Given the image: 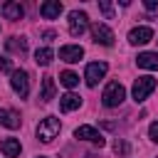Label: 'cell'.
<instances>
[{"instance_id":"obj_3","label":"cell","mask_w":158,"mask_h":158,"mask_svg":"<svg viewBox=\"0 0 158 158\" xmlns=\"http://www.w3.org/2000/svg\"><path fill=\"white\" fill-rule=\"evenodd\" d=\"M158 86V81L153 79V77H138L136 81H133V99L136 101H146L151 94H153V89Z\"/></svg>"},{"instance_id":"obj_11","label":"cell","mask_w":158,"mask_h":158,"mask_svg":"<svg viewBox=\"0 0 158 158\" xmlns=\"http://www.w3.org/2000/svg\"><path fill=\"white\" fill-rule=\"evenodd\" d=\"M59 12H62V2L59 0H47V2L40 5V15L44 20H54V17H59Z\"/></svg>"},{"instance_id":"obj_17","label":"cell","mask_w":158,"mask_h":158,"mask_svg":"<svg viewBox=\"0 0 158 158\" xmlns=\"http://www.w3.org/2000/svg\"><path fill=\"white\" fill-rule=\"evenodd\" d=\"M54 91H57L54 89V79L52 77H44L42 79V94H40V99L42 101H52L54 99Z\"/></svg>"},{"instance_id":"obj_1","label":"cell","mask_w":158,"mask_h":158,"mask_svg":"<svg viewBox=\"0 0 158 158\" xmlns=\"http://www.w3.org/2000/svg\"><path fill=\"white\" fill-rule=\"evenodd\" d=\"M123 99H126V89L121 86V81H109L106 89H104V94H101V104H104L106 109H114V106H118Z\"/></svg>"},{"instance_id":"obj_26","label":"cell","mask_w":158,"mask_h":158,"mask_svg":"<svg viewBox=\"0 0 158 158\" xmlns=\"http://www.w3.org/2000/svg\"><path fill=\"white\" fill-rule=\"evenodd\" d=\"M54 37H57V35H54L52 30H47V32H44V40H54Z\"/></svg>"},{"instance_id":"obj_9","label":"cell","mask_w":158,"mask_h":158,"mask_svg":"<svg viewBox=\"0 0 158 158\" xmlns=\"http://www.w3.org/2000/svg\"><path fill=\"white\" fill-rule=\"evenodd\" d=\"M81 57H84V49H81L79 44H64V47H59V59H62V62L74 64V62H79Z\"/></svg>"},{"instance_id":"obj_20","label":"cell","mask_w":158,"mask_h":158,"mask_svg":"<svg viewBox=\"0 0 158 158\" xmlns=\"http://www.w3.org/2000/svg\"><path fill=\"white\" fill-rule=\"evenodd\" d=\"M2 126H7V128H17V126H20V114H17V111H7L5 118H2Z\"/></svg>"},{"instance_id":"obj_22","label":"cell","mask_w":158,"mask_h":158,"mask_svg":"<svg viewBox=\"0 0 158 158\" xmlns=\"http://www.w3.org/2000/svg\"><path fill=\"white\" fill-rule=\"evenodd\" d=\"M114 148H116V153H118V156H128V151H131L126 141H116V146H114Z\"/></svg>"},{"instance_id":"obj_14","label":"cell","mask_w":158,"mask_h":158,"mask_svg":"<svg viewBox=\"0 0 158 158\" xmlns=\"http://www.w3.org/2000/svg\"><path fill=\"white\" fill-rule=\"evenodd\" d=\"M0 151H2V156H5V158H17V156H20V151H22V146H20V141H17V138H5V141L0 143Z\"/></svg>"},{"instance_id":"obj_23","label":"cell","mask_w":158,"mask_h":158,"mask_svg":"<svg viewBox=\"0 0 158 158\" xmlns=\"http://www.w3.org/2000/svg\"><path fill=\"white\" fill-rule=\"evenodd\" d=\"M0 72H10L12 74V62L5 59V57H0Z\"/></svg>"},{"instance_id":"obj_5","label":"cell","mask_w":158,"mask_h":158,"mask_svg":"<svg viewBox=\"0 0 158 158\" xmlns=\"http://www.w3.org/2000/svg\"><path fill=\"white\" fill-rule=\"evenodd\" d=\"M86 27H89V17H86V12H81V10H72V12H69V35H72V37H79V35L86 32Z\"/></svg>"},{"instance_id":"obj_6","label":"cell","mask_w":158,"mask_h":158,"mask_svg":"<svg viewBox=\"0 0 158 158\" xmlns=\"http://www.w3.org/2000/svg\"><path fill=\"white\" fill-rule=\"evenodd\" d=\"M106 69H109V64H106V62H91V64H86V74H84L86 84H89V86H96V84H99V79H104Z\"/></svg>"},{"instance_id":"obj_7","label":"cell","mask_w":158,"mask_h":158,"mask_svg":"<svg viewBox=\"0 0 158 158\" xmlns=\"http://www.w3.org/2000/svg\"><path fill=\"white\" fill-rule=\"evenodd\" d=\"M91 37H94L96 44H104V47H111V44H114V32H111L106 25H101V22H96V25L91 27Z\"/></svg>"},{"instance_id":"obj_13","label":"cell","mask_w":158,"mask_h":158,"mask_svg":"<svg viewBox=\"0 0 158 158\" xmlns=\"http://www.w3.org/2000/svg\"><path fill=\"white\" fill-rule=\"evenodd\" d=\"M81 106V96L79 94H74V91H69V94H64L62 99H59V109L67 114V111H74V109H79Z\"/></svg>"},{"instance_id":"obj_28","label":"cell","mask_w":158,"mask_h":158,"mask_svg":"<svg viewBox=\"0 0 158 158\" xmlns=\"http://www.w3.org/2000/svg\"><path fill=\"white\" fill-rule=\"evenodd\" d=\"M37 158H47V156H37Z\"/></svg>"},{"instance_id":"obj_27","label":"cell","mask_w":158,"mask_h":158,"mask_svg":"<svg viewBox=\"0 0 158 158\" xmlns=\"http://www.w3.org/2000/svg\"><path fill=\"white\" fill-rule=\"evenodd\" d=\"M5 114H7V109H0V123H2V118H5Z\"/></svg>"},{"instance_id":"obj_8","label":"cell","mask_w":158,"mask_h":158,"mask_svg":"<svg viewBox=\"0 0 158 158\" xmlns=\"http://www.w3.org/2000/svg\"><path fill=\"white\" fill-rule=\"evenodd\" d=\"M74 136H77V138H81V141H91V143H96L99 148L106 143V141H104V136H101L94 126H79V128L74 131Z\"/></svg>"},{"instance_id":"obj_25","label":"cell","mask_w":158,"mask_h":158,"mask_svg":"<svg viewBox=\"0 0 158 158\" xmlns=\"http://www.w3.org/2000/svg\"><path fill=\"white\" fill-rule=\"evenodd\" d=\"M143 5H146V10H156L158 7V0H146Z\"/></svg>"},{"instance_id":"obj_4","label":"cell","mask_w":158,"mask_h":158,"mask_svg":"<svg viewBox=\"0 0 158 158\" xmlns=\"http://www.w3.org/2000/svg\"><path fill=\"white\" fill-rule=\"evenodd\" d=\"M10 86L15 89V94H20V99H25L30 94V77L25 69H12L10 74Z\"/></svg>"},{"instance_id":"obj_18","label":"cell","mask_w":158,"mask_h":158,"mask_svg":"<svg viewBox=\"0 0 158 158\" xmlns=\"http://www.w3.org/2000/svg\"><path fill=\"white\" fill-rule=\"evenodd\" d=\"M52 57H54V52H52L49 47H42V49L35 52V62H37L40 67H47V64L52 62Z\"/></svg>"},{"instance_id":"obj_15","label":"cell","mask_w":158,"mask_h":158,"mask_svg":"<svg viewBox=\"0 0 158 158\" xmlns=\"http://www.w3.org/2000/svg\"><path fill=\"white\" fill-rule=\"evenodd\" d=\"M136 64L141 69H158V52H141L136 57Z\"/></svg>"},{"instance_id":"obj_21","label":"cell","mask_w":158,"mask_h":158,"mask_svg":"<svg viewBox=\"0 0 158 158\" xmlns=\"http://www.w3.org/2000/svg\"><path fill=\"white\" fill-rule=\"evenodd\" d=\"M99 10H101V12H104V15L109 17V20L114 17V5H111L109 0H99Z\"/></svg>"},{"instance_id":"obj_24","label":"cell","mask_w":158,"mask_h":158,"mask_svg":"<svg viewBox=\"0 0 158 158\" xmlns=\"http://www.w3.org/2000/svg\"><path fill=\"white\" fill-rule=\"evenodd\" d=\"M148 136H151V138L158 143V121H153V123H151V128H148Z\"/></svg>"},{"instance_id":"obj_10","label":"cell","mask_w":158,"mask_h":158,"mask_svg":"<svg viewBox=\"0 0 158 158\" xmlns=\"http://www.w3.org/2000/svg\"><path fill=\"white\" fill-rule=\"evenodd\" d=\"M151 40H153V30L151 27H133L128 32V42L131 44H146Z\"/></svg>"},{"instance_id":"obj_2","label":"cell","mask_w":158,"mask_h":158,"mask_svg":"<svg viewBox=\"0 0 158 158\" xmlns=\"http://www.w3.org/2000/svg\"><path fill=\"white\" fill-rule=\"evenodd\" d=\"M59 128H62L59 118H54V116H47V118H42V121H40V126H37V138H40L42 143H52V141L57 138Z\"/></svg>"},{"instance_id":"obj_12","label":"cell","mask_w":158,"mask_h":158,"mask_svg":"<svg viewBox=\"0 0 158 158\" xmlns=\"http://www.w3.org/2000/svg\"><path fill=\"white\" fill-rule=\"evenodd\" d=\"M0 10H2V15H5L7 20H22V15H25V7H22L20 2H12V0H10V2H2Z\"/></svg>"},{"instance_id":"obj_19","label":"cell","mask_w":158,"mask_h":158,"mask_svg":"<svg viewBox=\"0 0 158 158\" xmlns=\"http://www.w3.org/2000/svg\"><path fill=\"white\" fill-rule=\"evenodd\" d=\"M59 81H62L67 89H74V86L79 84V74H74V72H69V69H67V72H62V74H59Z\"/></svg>"},{"instance_id":"obj_16","label":"cell","mask_w":158,"mask_h":158,"mask_svg":"<svg viewBox=\"0 0 158 158\" xmlns=\"http://www.w3.org/2000/svg\"><path fill=\"white\" fill-rule=\"evenodd\" d=\"M5 47L15 54H25L27 52V40L25 37H10V40H5Z\"/></svg>"}]
</instances>
